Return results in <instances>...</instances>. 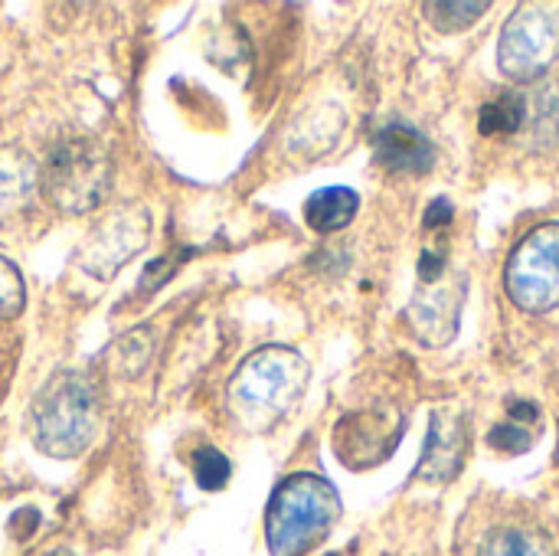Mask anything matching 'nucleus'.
I'll return each mask as SVG.
<instances>
[{
  "instance_id": "1",
  "label": "nucleus",
  "mask_w": 559,
  "mask_h": 556,
  "mask_svg": "<svg viewBox=\"0 0 559 556\" xmlns=\"http://www.w3.org/2000/svg\"><path fill=\"white\" fill-rule=\"evenodd\" d=\"M311 367L292 347H262L239 364L229 380L226 406L239 429L269 433L305 397Z\"/></svg>"
},
{
  "instance_id": "2",
  "label": "nucleus",
  "mask_w": 559,
  "mask_h": 556,
  "mask_svg": "<svg viewBox=\"0 0 559 556\" xmlns=\"http://www.w3.org/2000/svg\"><path fill=\"white\" fill-rule=\"evenodd\" d=\"M102 426V393L85 370H59L29 406V439L49 459L82 456Z\"/></svg>"
},
{
  "instance_id": "3",
  "label": "nucleus",
  "mask_w": 559,
  "mask_h": 556,
  "mask_svg": "<svg viewBox=\"0 0 559 556\" xmlns=\"http://www.w3.org/2000/svg\"><path fill=\"white\" fill-rule=\"evenodd\" d=\"M341 521L337 488L311 472L288 475L269 498L265 544L272 556H308Z\"/></svg>"
},
{
  "instance_id": "4",
  "label": "nucleus",
  "mask_w": 559,
  "mask_h": 556,
  "mask_svg": "<svg viewBox=\"0 0 559 556\" xmlns=\"http://www.w3.org/2000/svg\"><path fill=\"white\" fill-rule=\"evenodd\" d=\"M111 190V157L92 138L59 141L39 167V193L69 216L92 213Z\"/></svg>"
},
{
  "instance_id": "5",
  "label": "nucleus",
  "mask_w": 559,
  "mask_h": 556,
  "mask_svg": "<svg viewBox=\"0 0 559 556\" xmlns=\"http://www.w3.org/2000/svg\"><path fill=\"white\" fill-rule=\"evenodd\" d=\"M511 301L527 315L559 308V223L534 226L511 252L504 269Z\"/></svg>"
},
{
  "instance_id": "6",
  "label": "nucleus",
  "mask_w": 559,
  "mask_h": 556,
  "mask_svg": "<svg viewBox=\"0 0 559 556\" xmlns=\"http://www.w3.org/2000/svg\"><path fill=\"white\" fill-rule=\"evenodd\" d=\"M501 72L534 82L559 62V3H521L501 29Z\"/></svg>"
},
{
  "instance_id": "7",
  "label": "nucleus",
  "mask_w": 559,
  "mask_h": 556,
  "mask_svg": "<svg viewBox=\"0 0 559 556\" xmlns=\"http://www.w3.org/2000/svg\"><path fill=\"white\" fill-rule=\"evenodd\" d=\"M403 433H406V416L400 410H360L337 423L334 452L354 472L377 469L396 452Z\"/></svg>"
},
{
  "instance_id": "8",
  "label": "nucleus",
  "mask_w": 559,
  "mask_h": 556,
  "mask_svg": "<svg viewBox=\"0 0 559 556\" xmlns=\"http://www.w3.org/2000/svg\"><path fill=\"white\" fill-rule=\"evenodd\" d=\"M462 295H465V282H455V275L419 282L406 318L423 344L445 347L455 338L462 321Z\"/></svg>"
},
{
  "instance_id": "9",
  "label": "nucleus",
  "mask_w": 559,
  "mask_h": 556,
  "mask_svg": "<svg viewBox=\"0 0 559 556\" xmlns=\"http://www.w3.org/2000/svg\"><path fill=\"white\" fill-rule=\"evenodd\" d=\"M468 446H472V433H468L465 413H459L452 406L436 410L429 419V436H426V449H423L416 478L429 482V485H449L462 472Z\"/></svg>"
},
{
  "instance_id": "10",
  "label": "nucleus",
  "mask_w": 559,
  "mask_h": 556,
  "mask_svg": "<svg viewBox=\"0 0 559 556\" xmlns=\"http://www.w3.org/2000/svg\"><path fill=\"white\" fill-rule=\"evenodd\" d=\"M144 242H147V213L138 206L115 210L88 236V242L82 249V269L92 275H111Z\"/></svg>"
},
{
  "instance_id": "11",
  "label": "nucleus",
  "mask_w": 559,
  "mask_h": 556,
  "mask_svg": "<svg viewBox=\"0 0 559 556\" xmlns=\"http://www.w3.org/2000/svg\"><path fill=\"white\" fill-rule=\"evenodd\" d=\"M373 147H377V161L380 167H386L390 174H413V177H423L432 170L436 164V147L432 141L406 125V121H386L377 138H373Z\"/></svg>"
},
{
  "instance_id": "12",
  "label": "nucleus",
  "mask_w": 559,
  "mask_h": 556,
  "mask_svg": "<svg viewBox=\"0 0 559 556\" xmlns=\"http://www.w3.org/2000/svg\"><path fill=\"white\" fill-rule=\"evenodd\" d=\"M33 187H39V170L16 147H0V220L23 210Z\"/></svg>"
},
{
  "instance_id": "13",
  "label": "nucleus",
  "mask_w": 559,
  "mask_h": 556,
  "mask_svg": "<svg viewBox=\"0 0 559 556\" xmlns=\"http://www.w3.org/2000/svg\"><path fill=\"white\" fill-rule=\"evenodd\" d=\"M357 210H360V197L350 187H324L308 197L305 220L314 233H337L350 226Z\"/></svg>"
},
{
  "instance_id": "14",
  "label": "nucleus",
  "mask_w": 559,
  "mask_h": 556,
  "mask_svg": "<svg viewBox=\"0 0 559 556\" xmlns=\"http://www.w3.org/2000/svg\"><path fill=\"white\" fill-rule=\"evenodd\" d=\"M537 429H540V406L534 403H511L508 406V423H498L488 436L491 449L504 456H524L537 446Z\"/></svg>"
},
{
  "instance_id": "15",
  "label": "nucleus",
  "mask_w": 559,
  "mask_h": 556,
  "mask_svg": "<svg viewBox=\"0 0 559 556\" xmlns=\"http://www.w3.org/2000/svg\"><path fill=\"white\" fill-rule=\"evenodd\" d=\"M527 111H531V98L524 92H501L498 98L481 105L478 131L488 134V138L518 134L527 125Z\"/></svg>"
},
{
  "instance_id": "16",
  "label": "nucleus",
  "mask_w": 559,
  "mask_h": 556,
  "mask_svg": "<svg viewBox=\"0 0 559 556\" xmlns=\"http://www.w3.org/2000/svg\"><path fill=\"white\" fill-rule=\"evenodd\" d=\"M481 556H557L547 534L531 528H498L488 534Z\"/></svg>"
},
{
  "instance_id": "17",
  "label": "nucleus",
  "mask_w": 559,
  "mask_h": 556,
  "mask_svg": "<svg viewBox=\"0 0 559 556\" xmlns=\"http://www.w3.org/2000/svg\"><path fill=\"white\" fill-rule=\"evenodd\" d=\"M488 13V0H475V3H452V0H439V3H426V16L439 33H459L468 29L478 16Z\"/></svg>"
},
{
  "instance_id": "18",
  "label": "nucleus",
  "mask_w": 559,
  "mask_h": 556,
  "mask_svg": "<svg viewBox=\"0 0 559 556\" xmlns=\"http://www.w3.org/2000/svg\"><path fill=\"white\" fill-rule=\"evenodd\" d=\"M193 478L203 492H223L233 478V465L219 449H197L193 452Z\"/></svg>"
},
{
  "instance_id": "19",
  "label": "nucleus",
  "mask_w": 559,
  "mask_h": 556,
  "mask_svg": "<svg viewBox=\"0 0 559 556\" xmlns=\"http://www.w3.org/2000/svg\"><path fill=\"white\" fill-rule=\"evenodd\" d=\"M26 305V285H23V275L20 269L0 256V321H13Z\"/></svg>"
},
{
  "instance_id": "20",
  "label": "nucleus",
  "mask_w": 559,
  "mask_h": 556,
  "mask_svg": "<svg viewBox=\"0 0 559 556\" xmlns=\"http://www.w3.org/2000/svg\"><path fill=\"white\" fill-rule=\"evenodd\" d=\"M16 351H20V341L0 321V400H3V393L10 387V377H13V367H16Z\"/></svg>"
},
{
  "instance_id": "21",
  "label": "nucleus",
  "mask_w": 559,
  "mask_h": 556,
  "mask_svg": "<svg viewBox=\"0 0 559 556\" xmlns=\"http://www.w3.org/2000/svg\"><path fill=\"white\" fill-rule=\"evenodd\" d=\"M452 216H455V206H452L445 197H439V200H432V206L426 210L423 226H426V229H442V226H449V223H452Z\"/></svg>"
},
{
  "instance_id": "22",
  "label": "nucleus",
  "mask_w": 559,
  "mask_h": 556,
  "mask_svg": "<svg viewBox=\"0 0 559 556\" xmlns=\"http://www.w3.org/2000/svg\"><path fill=\"white\" fill-rule=\"evenodd\" d=\"M46 556H75L72 551H56V554H46Z\"/></svg>"
}]
</instances>
